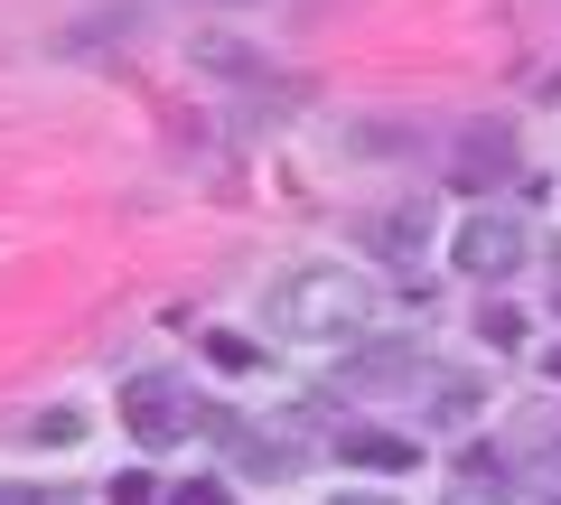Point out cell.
Returning a JSON list of instances; mask_svg holds the SVG:
<instances>
[{
  "mask_svg": "<svg viewBox=\"0 0 561 505\" xmlns=\"http://www.w3.org/2000/svg\"><path fill=\"white\" fill-rule=\"evenodd\" d=\"M262 319L280 328V337H356L365 319H375V282H356L346 263H300L290 282H272V300H262Z\"/></svg>",
  "mask_w": 561,
  "mask_h": 505,
  "instance_id": "obj_1",
  "label": "cell"
},
{
  "mask_svg": "<svg viewBox=\"0 0 561 505\" xmlns=\"http://www.w3.org/2000/svg\"><path fill=\"white\" fill-rule=\"evenodd\" d=\"M122 422H131V440H150V449H169V440H187V385L179 375H131L122 385Z\"/></svg>",
  "mask_w": 561,
  "mask_h": 505,
  "instance_id": "obj_2",
  "label": "cell"
},
{
  "mask_svg": "<svg viewBox=\"0 0 561 505\" xmlns=\"http://www.w3.org/2000/svg\"><path fill=\"white\" fill-rule=\"evenodd\" d=\"M459 263H468V272H515V263H524V216H496V206L468 216V225H459Z\"/></svg>",
  "mask_w": 561,
  "mask_h": 505,
  "instance_id": "obj_3",
  "label": "cell"
},
{
  "mask_svg": "<svg viewBox=\"0 0 561 505\" xmlns=\"http://www.w3.org/2000/svg\"><path fill=\"white\" fill-rule=\"evenodd\" d=\"M365 243H383V253H412V243H431V206H383L375 225H365Z\"/></svg>",
  "mask_w": 561,
  "mask_h": 505,
  "instance_id": "obj_4",
  "label": "cell"
},
{
  "mask_svg": "<svg viewBox=\"0 0 561 505\" xmlns=\"http://www.w3.org/2000/svg\"><path fill=\"white\" fill-rule=\"evenodd\" d=\"M346 459H365V468H412L421 449H412V440H383V431H346Z\"/></svg>",
  "mask_w": 561,
  "mask_h": 505,
  "instance_id": "obj_5",
  "label": "cell"
},
{
  "mask_svg": "<svg viewBox=\"0 0 561 505\" xmlns=\"http://www.w3.org/2000/svg\"><path fill=\"white\" fill-rule=\"evenodd\" d=\"M449 505H524V486H449Z\"/></svg>",
  "mask_w": 561,
  "mask_h": 505,
  "instance_id": "obj_6",
  "label": "cell"
},
{
  "mask_svg": "<svg viewBox=\"0 0 561 505\" xmlns=\"http://www.w3.org/2000/svg\"><path fill=\"white\" fill-rule=\"evenodd\" d=\"M169 505H234V496H225V478H187Z\"/></svg>",
  "mask_w": 561,
  "mask_h": 505,
  "instance_id": "obj_7",
  "label": "cell"
},
{
  "mask_svg": "<svg viewBox=\"0 0 561 505\" xmlns=\"http://www.w3.org/2000/svg\"><path fill=\"white\" fill-rule=\"evenodd\" d=\"M0 505H76L66 486H0Z\"/></svg>",
  "mask_w": 561,
  "mask_h": 505,
  "instance_id": "obj_8",
  "label": "cell"
},
{
  "mask_svg": "<svg viewBox=\"0 0 561 505\" xmlns=\"http://www.w3.org/2000/svg\"><path fill=\"white\" fill-rule=\"evenodd\" d=\"M337 505H393V496H337Z\"/></svg>",
  "mask_w": 561,
  "mask_h": 505,
  "instance_id": "obj_9",
  "label": "cell"
},
{
  "mask_svg": "<svg viewBox=\"0 0 561 505\" xmlns=\"http://www.w3.org/2000/svg\"><path fill=\"white\" fill-rule=\"evenodd\" d=\"M552 385H561V346H552Z\"/></svg>",
  "mask_w": 561,
  "mask_h": 505,
  "instance_id": "obj_10",
  "label": "cell"
}]
</instances>
